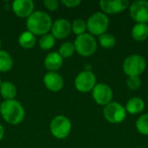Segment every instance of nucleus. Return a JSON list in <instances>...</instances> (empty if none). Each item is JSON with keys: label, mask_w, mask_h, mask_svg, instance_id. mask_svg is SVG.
Returning <instances> with one entry per match:
<instances>
[{"label": "nucleus", "mask_w": 148, "mask_h": 148, "mask_svg": "<svg viewBox=\"0 0 148 148\" xmlns=\"http://www.w3.org/2000/svg\"><path fill=\"white\" fill-rule=\"evenodd\" d=\"M11 9L14 14L21 18H28L35 10V3L32 0H15Z\"/></svg>", "instance_id": "nucleus-12"}, {"label": "nucleus", "mask_w": 148, "mask_h": 148, "mask_svg": "<svg viewBox=\"0 0 148 148\" xmlns=\"http://www.w3.org/2000/svg\"><path fill=\"white\" fill-rule=\"evenodd\" d=\"M126 111L130 114H140L145 108V101L142 98L134 96L130 98L126 104Z\"/></svg>", "instance_id": "nucleus-16"}, {"label": "nucleus", "mask_w": 148, "mask_h": 148, "mask_svg": "<svg viewBox=\"0 0 148 148\" xmlns=\"http://www.w3.org/2000/svg\"><path fill=\"white\" fill-rule=\"evenodd\" d=\"M131 17L140 23H147L148 22V1L137 0L131 3L129 8Z\"/></svg>", "instance_id": "nucleus-10"}, {"label": "nucleus", "mask_w": 148, "mask_h": 148, "mask_svg": "<svg viewBox=\"0 0 148 148\" xmlns=\"http://www.w3.org/2000/svg\"><path fill=\"white\" fill-rule=\"evenodd\" d=\"M2 82H2V80H1V78H0V87H1V85H2Z\"/></svg>", "instance_id": "nucleus-31"}, {"label": "nucleus", "mask_w": 148, "mask_h": 148, "mask_svg": "<svg viewBox=\"0 0 148 148\" xmlns=\"http://www.w3.org/2000/svg\"><path fill=\"white\" fill-rule=\"evenodd\" d=\"M18 43L24 49H30L35 47L36 43V36L31 32L26 30L22 32L18 36Z\"/></svg>", "instance_id": "nucleus-18"}, {"label": "nucleus", "mask_w": 148, "mask_h": 148, "mask_svg": "<svg viewBox=\"0 0 148 148\" xmlns=\"http://www.w3.org/2000/svg\"><path fill=\"white\" fill-rule=\"evenodd\" d=\"M43 83L48 90L56 93L62 89L64 80L58 72H47L43 76Z\"/></svg>", "instance_id": "nucleus-13"}, {"label": "nucleus", "mask_w": 148, "mask_h": 148, "mask_svg": "<svg viewBox=\"0 0 148 148\" xmlns=\"http://www.w3.org/2000/svg\"><path fill=\"white\" fill-rule=\"evenodd\" d=\"M104 118L110 123H121L127 117L126 108L117 101H111L104 107Z\"/></svg>", "instance_id": "nucleus-7"}, {"label": "nucleus", "mask_w": 148, "mask_h": 148, "mask_svg": "<svg viewBox=\"0 0 148 148\" xmlns=\"http://www.w3.org/2000/svg\"><path fill=\"white\" fill-rule=\"evenodd\" d=\"M43 64L48 72H57L63 64V58L58 52H49L44 58Z\"/></svg>", "instance_id": "nucleus-15"}, {"label": "nucleus", "mask_w": 148, "mask_h": 148, "mask_svg": "<svg viewBox=\"0 0 148 148\" xmlns=\"http://www.w3.org/2000/svg\"><path fill=\"white\" fill-rule=\"evenodd\" d=\"M50 31V34L56 39H64L68 37L72 31L71 23L66 18H58L53 22Z\"/></svg>", "instance_id": "nucleus-11"}, {"label": "nucleus", "mask_w": 148, "mask_h": 148, "mask_svg": "<svg viewBox=\"0 0 148 148\" xmlns=\"http://www.w3.org/2000/svg\"><path fill=\"white\" fill-rule=\"evenodd\" d=\"M67 8H75L81 4V0H62L61 2Z\"/></svg>", "instance_id": "nucleus-28"}, {"label": "nucleus", "mask_w": 148, "mask_h": 148, "mask_svg": "<svg viewBox=\"0 0 148 148\" xmlns=\"http://www.w3.org/2000/svg\"><path fill=\"white\" fill-rule=\"evenodd\" d=\"M141 80L140 76H128L127 79V86L131 90H136L140 87Z\"/></svg>", "instance_id": "nucleus-26"}, {"label": "nucleus", "mask_w": 148, "mask_h": 148, "mask_svg": "<svg viewBox=\"0 0 148 148\" xmlns=\"http://www.w3.org/2000/svg\"><path fill=\"white\" fill-rule=\"evenodd\" d=\"M99 43L105 49H112L116 43V39L114 36L106 32L99 36Z\"/></svg>", "instance_id": "nucleus-24"}, {"label": "nucleus", "mask_w": 148, "mask_h": 148, "mask_svg": "<svg viewBox=\"0 0 148 148\" xmlns=\"http://www.w3.org/2000/svg\"><path fill=\"white\" fill-rule=\"evenodd\" d=\"M74 45L75 51L84 57L92 56L97 49V42L94 36L89 33L77 36L74 41Z\"/></svg>", "instance_id": "nucleus-5"}, {"label": "nucleus", "mask_w": 148, "mask_h": 148, "mask_svg": "<svg viewBox=\"0 0 148 148\" xmlns=\"http://www.w3.org/2000/svg\"><path fill=\"white\" fill-rule=\"evenodd\" d=\"M72 129L70 120L62 114L55 116L49 124V131L51 134L57 140H63L67 138Z\"/></svg>", "instance_id": "nucleus-3"}, {"label": "nucleus", "mask_w": 148, "mask_h": 148, "mask_svg": "<svg viewBox=\"0 0 148 148\" xmlns=\"http://www.w3.org/2000/svg\"><path fill=\"white\" fill-rule=\"evenodd\" d=\"M129 5L128 0H101L100 2V7L103 13L107 14H116L125 10Z\"/></svg>", "instance_id": "nucleus-14"}, {"label": "nucleus", "mask_w": 148, "mask_h": 148, "mask_svg": "<svg viewBox=\"0 0 148 148\" xmlns=\"http://www.w3.org/2000/svg\"><path fill=\"white\" fill-rule=\"evenodd\" d=\"M52 23L51 16L42 10H35L26 20L27 30L35 36H41L50 31Z\"/></svg>", "instance_id": "nucleus-1"}, {"label": "nucleus", "mask_w": 148, "mask_h": 148, "mask_svg": "<svg viewBox=\"0 0 148 148\" xmlns=\"http://www.w3.org/2000/svg\"><path fill=\"white\" fill-rule=\"evenodd\" d=\"M12 56L5 50H0V73H7L13 68Z\"/></svg>", "instance_id": "nucleus-20"}, {"label": "nucleus", "mask_w": 148, "mask_h": 148, "mask_svg": "<svg viewBox=\"0 0 148 148\" xmlns=\"http://www.w3.org/2000/svg\"><path fill=\"white\" fill-rule=\"evenodd\" d=\"M4 137V127H3L2 124H0V141L3 139Z\"/></svg>", "instance_id": "nucleus-29"}, {"label": "nucleus", "mask_w": 148, "mask_h": 148, "mask_svg": "<svg viewBox=\"0 0 148 148\" xmlns=\"http://www.w3.org/2000/svg\"><path fill=\"white\" fill-rule=\"evenodd\" d=\"M96 85V76L92 71L83 70L75 79V87L81 93L92 92Z\"/></svg>", "instance_id": "nucleus-8"}, {"label": "nucleus", "mask_w": 148, "mask_h": 148, "mask_svg": "<svg viewBox=\"0 0 148 148\" xmlns=\"http://www.w3.org/2000/svg\"><path fill=\"white\" fill-rule=\"evenodd\" d=\"M1 47H2V42H1V39H0V50H1Z\"/></svg>", "instance_id": "nucleus-30"}, {"label": "nucleus", "mask_w": 148, "mask_h": 148, "mask_svg": "<svg viewBox=\"0 0 148 148\" xmlns=\"http://www.w3.org/2000/svg\"><path fill=\"white\" fill-rule=\"evenodd\" d=\"M71 29L74 34L77 36L86 33L87 30V22L82 18H76L71 23Z\"/></svg>", "instance_id": "nucleus-23"}, {"label": "nucleus", "mask_w": 148, "mask_h": 148, "mask_svg": "<svg viewBox=\"0 0 148 148\" xmlns=\"http://www.w3.org/2000/svg\"><path fill=\"white\" fill-rule=\"evenodd\" d=\"M16 88L11 82L5 81L2 82L0 87V94L4 101L14 100L16 95Z\"/></svg>", "instance_id": "nucleus-19"}, {"label": "nucleus", "mask_w": 148, "mask_h": 148, "mask_svg": "<svg viewBox=\"0 0 148 148\" xmlns=\"http://www.w3.org/2000/svg\"><path fill=\"white\" fill-rule=\"evenodd\" d=\"M147 81H148V78H147Z\"/></svg>", "instance_id": "nucleus-33"}, {"label": "nucleus", "mask_w": 148, "mask_h": 148, "mask_svg": "<svg viewBox=\"0 0 148 148\" xmlns=\"http://www.w3.org/2000/svg\"><path fill=\"white\" fill-rule=\"evenodd\" d=\"M138 132L143 135H148V114L140 115L136 121Z\"/></svg>", "instance_id": "nucleus-25"}, {"label": "nucleus", "mask_w": 148, "mask_h": 148, "mask_svg": "<svg viewBox=\"0 0 148 148\" xmlns=\"http://www.w3.org/2000/svg\"><path fill=\"white\" fill-rule=\"evenodd\" d=\"M59 55L64 59V58H69L71 57L75 52V48L74 45V42H65L61 46L59 47V49L57 51Z\"/></svg>", "instance_id": "nucleus-21"}, {"label": "nucleus", "mask_w": 148, "mask_h": 148, "mask_svg": "<svg viewBox=\"0 0 148 148\" xmlns=\"http://www.w3.org/2000/svg\"><path fill=\"white\" fill-rule=\"evenodd\" d=\"M1 116L10 125L16 126L20 124L25 116V111L23 105L16 100L3 101L0 104Z\"/></svg>", "instance_id": "nucleus-2"}, {"label": "nucleus", "mask_w": 148, "mask_h": 148, "mask_svg": "<svg viewBox=\"0 0 148 148\" xmlns=\"http://www.w3.org/2000/svg\"><path fill=\"white\" fill-rule=\"evenodd\" d=\"M0 115H1V110H0Z\"/></svg>", "instance_id": "nucleus-32"}, {"label": "nucleus", "mask_w": 148, "mask_h": 148, "mask_svg": "<svg viewBox=\"0 0 148 148\" xmlns=\"http://www.w3.org/2000/svg\"><path fill=\"white\" fill-rule=\"evenodd\" d=\"M109 26L108 16L101 11L93 13L87 20V29L92 36H101L106 33Z\"/></svg>", "instance_id": "nucleus-4"}, {"label": "nucleus", "mask_w": 148, "mask_h": 148, "mask_svg": "<svg viewBox=\"0 0 148 148\" xmlns=\"http://www.w3.org/2000/svg\"><path fill=\"white\" fill-rule=\"evenodd\" d=\"M44 7L49 11H55L59 8V2L57 0H45L43 2Z\"/></svg>", "instance_id": "nucleus-27"}, {"label": "nucleus", "mask_w": 148, "mask_h": 148, "mask_svg": "<svg viewBox=\"0 0 148 148\" xmlns=\"http://www.w3.org/2000/svg\"><path fill=\"white\" fill-rule=\"evenodd\" d=\"M94 101L101 106H106L112 101L114 93L112 88L105 83H96L92 90Z\"/></svg>", "instance_id": "nucleus-9"}, {"label": "nucleus", "mask_w": 148, "mask_h": 148, "mask_svg": "<svg viewBox=\"0 0 148 148\" xmlns=\"http://www.w3.org/2000/svg\"><path fill=\"white\" fill-rule=\"evenodd\" d=\"M147 67L146 60L143 56L138 54L128 56L123 62V70L128 76H139L141 75Z\"/></svg>", "instance_id": "nucleus-6"}, {"label": "nucleus", "mask_w": 148, "mask_h": 148, "mask_svg": "<svg viewBox=\"0 0 148 148\" xmlns=\"http://www.w3.org/2000/svg\"><path fill=\"white\" fill-rule=\"evenodd\" d=\"M132 37L137 42H144L148 37V25L147 23H137L131 30Z\"/></svg>", "instance_id": "nucleus-17"}, {"label": "nucleus", "mask_w": 148, "mask_h": 148, "mask_svg": "<svg viewBox=\"0 0 148 148\" xmlns=\"http://www.w3.org/2000/svg\"><path fill=\"white\" fill-rule=\"evenodd\" d=\"M38 43H39V47L42 50H49L55 46L56 38L50 33H48L41 36Z\"/></svg>", "instance_id": "nucleus-22"}]
</instances>
